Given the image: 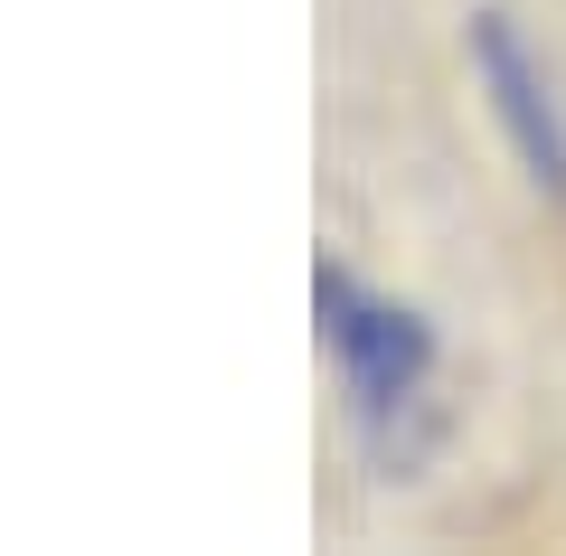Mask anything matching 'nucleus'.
I'll list each match as a JSON object with an SVG mask.
<instances>
[{"instance_id":"2","label":"nucleus","mask_w":566,"mask_h":556,"mask_svg":"<svg viewBox=\"0 0 566 556\" xmlns=\"http://www.w3.org/2000/svg\"><path fill=\"white\" fill-rule=\"evenodd\" d=\"M463 57H472V85H482L510 160L528 170V189L566 208V95H557V76H547V57L528 48V29L510 20V10H472Z\"/></svg>"},{"instance_id":"1","label":"nucleus","mask_w":566,"mask_h":556,"mask_svg":"<svg viewBox=\"0 0 566 556\" xmlns=\"http://www.w3.org/2000/svg\"><path fill=\"white\" fill-rule=\"evenodd\" d=\"M312 321H322L331 378H340V416L359 434V453L378 462L387 481L416 472L444 434L434 416V321L416 302L378 293L349 264H312Z\"/></svg>"}]
</instances>
